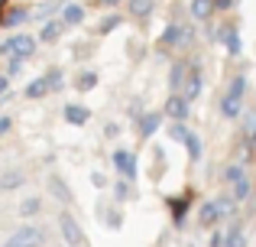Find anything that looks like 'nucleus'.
Returning <instances> with one entry per match:
<instances>
[{"label":"nucleus","mask_w":256,"mask_h":247,"mask_svg":"<svg viewBox=\"0 0 256 247\" xmlns=\"http://www.w3.org/2000/svg\"><path fill=\"white\" fill-rule=\"evenodd\" d=\"M188 202H192V195H182V198H169V208H172V221H175V228H182L185 224V211H188Z\"/></svg>","instance_id":"5701e85b"},{"label":"nucleus","mask_w":256,"mask_h":247,"mask_svg":"<svg viewBox=\"0 0 256 247\" xmlns=\"http://www.w3.org/2000/svg\"><path fill=\"white\" fill-rule=\"evenodd\" d=\"M94 85H98V72H82L78 75V91H94Z\"/></svg>","instance_id":"2f4dec72"},{"label":"nucleus","mask_w":256,"mask_h":247,"mask_svg":"<svg viewBox=\"0 0 256 247\" xmlns=\"http://www.w3.org/2000/svg\"><path fill=\"white\" fill-rule=\"evenodd\" d=\"M10 127H13V117L4 114V117H0V137H6V133H10Z\"/></svg>","instance_id":"c9c22d12"},{"label":"nucleus","mask_w":256,"mask_h":247,"mask_svg":"<svg viewBox=\"0 0 256 247\" xmlns=\"http://www.w3.org/2000/svg\"><path fill=\"white\" fill-rule=\"evenodd\" d=\"M220 218H224V211H220L218 198H211V202H204V205L198 208V221L204 224V228H211V224H218Z\"/></svg>","instance_id":"2eb2a0df"},{"label":"nucleus","mask_w":256,"mask_h":247,"mask_svg":"<svg viewBox=\"0 0 256 247\" xmlns=\"http://www.w3.org/2000/svg\"><path fill=\"white\" fill-rule=\"evenodd\" d=\"M188 13H192V20H201V23H204V20H211L214 13V0H192V4H188Z\"/></svg>","instance_id":"412c9836"},{"label":"nucleus","mask_w":256,"mask_h":247,"mask_svg":"<svg viewBox=\"0 0 256 247\" xmlns=\"http://www.w3.org/2000/svg\"><path fill=\"white\" fill-rule=\"evenodd\" d=\"M224 179H227V182H240V179H246V169H244V163H230V166H227V169H224Z\"/></svg>","instance_id":"7c9ffc66"},{"label":"nucleus","mask_w":256,"mask_h":247,"mask_svg":"<svg viewBox=\"0 0 256 247\" xmlns=\"http://www.w3.org/2000/svg\"><path fill=\"white\" fill-rule=\"evenodd\" d=\"M62 0H49V4H39L36 10H32V20H39V23H49L56 13H62Z\"/></svg>","instance_id":"4be33fe9"},{"label":"nucleus","mask_w":256,"mask_h":247,"mask_svg":"<svg viewBox=\"0 0 256 247\" xmlns=\"http://www.w3.org/2000/svg\"><path fill=\"white\" fill-rule=\"evenodd\" d=\"M23 62H26V59H13V56H6V75L16 78L20 72H23Z\"/></svg>","instance_id":"473e14b6"},{"label":"nucleus","mask_w":256,"mask_h":247,"mask_svg":"<svg viewBox=\"0 0 256 247\" xmlns=\"http://www.w3.org/2000/svg\"><path fill=\"white\" fill-rule=\"evenodd\" d=\"M26 185V172L20 169V166H13V169H4V176H0V192H16Z\"/></svg>","instance_id":"f8f14e48"},{"label":"nucleus","mask_w":256,"mask_h":247,"mask_svg":"<svg viewBox=\"0 0 256 247\" xmlns=\"http://www.w3.org/2000/svg\"><path fill=\"white\" fill-rule=\"evenodd\" d=\"M230 7H234V0H214V10H218V13L230 10Z\"/></svg>","instance_id":"58836bf2"},{"label":"nucleus","mask_w":256,"mask_h":247,"mask_svg":"<svg viewBox=\"0 0 256 247\" xmlns=\"http://www.w3.org/2000/svg\"><path fill=\"white\" fill-rule=\"evenodd\" d=\"M46 95H52V91H49V82H46V75H36L32 82H26L23 98H30V101H42Z\"/></svg>","instance_id":"dca6fc26"},{"label":"nucleus","mask_w":256,"mask_h":247,"mask_svg":"<svg viewBox=\"0 0 256 247\" xmlns=\"http://www.w3.org/2000/svg\"><path fill=\"white\" fill-rule=\"evenodd\" d=\"M62 23L65 26H82L84 23V17H88V10H84V4H78V0H72V4H65L62 7Z\"/></svg>","instance_id":"ddd939ff"},{"label":"nucleus","mask_w":256,"mask_h":247,"mask_svg":"<svg viewBox=\"0 0 256 247\" xmlns=\"http://www.w3.org/2000/svg\"><path fill=\"white\" fill-rule=\"evenodd\" d=\"M224 247H246V237H244V231L240 228H234L230 234H227V244Z\"/></svg>","instance_id":"72a5a7b5"},{"label":"nucleus","mask_w":256,"mask_h":247,"mask_svg":"<svg viewBox=\"0 0 256 247\" xmlns=\"http://www.w3.org/2000/svg\"><path fill=\"white\" fill-rule=\"evenodd\" d=\"M42 244H46L42 224H23V228L10 231V237L4 241V247H42Z\"/></svg>","instance_id":"20e7f679"},{"label":"nucleus","mask_w":256,"mask_h":247,"mask_svg":"<svg viewBox=\"0 0 256 247\" xmlns=\"http://www.w3.org/2000/svg\"><path fill=\"white\" fill-rule=\"evenodd\" d=\"M62 121L72 124V127H84L88 121H91V111H88L84 104H65L62 108Z\"/></svg>","instance_id":"9b49d317"},{"label":"nucleus","mask_w":256,"mask_h":247,"mask_svg":"<svg viewBox=\"0 0 256 247\" xmlns=\"http://www.w3.org/2000/svg\"><path fill=\"white\" fill-rule=\"evenodd\" d=\"M188 69H192V62H185V59L172 62V69H169V88L172 91H182V85H185V78H188Z\"/></svg>","instance_id":"6ab92c4d"},{"label":"nucleus","mask_w":256,"mask_h":247,"mask_svg":"<svg viewBox=\"0 0 256 247\" xmlns=\"http://www.w3.org/2000/svg\"><path fill=\"white\" fill-rule=\"evenodd\" d=\"M58 234H62V244L65 247H84V228L68 208L58 211Z\"/></svg>","instance_id":"7ed1b4c3"},{"label":"nucleus","mask_w":256,"mask_h":247,"mask_svg":"<svg viewBox=\"0 0 256 247\" xmlns=\"http://www.w3.org/2000/svg\"><path fill=\"white\" fill-rule=\"evenodd\" d=\"M227 244V234H220V231H214L211 234V247H224Z\"/></svg>","instance_id":"4c0bfd02"},{"label":"nucleus","mask_w":256,"mask_h":247,"mask_svg":"<svg viewBox=\"0 0 256 247\" xmlns=\"http://www.w3.org/2000/svg\"><path fill=\"white\" fill-rule=\"evenodd\" d=\"M227 95L244 98V95H246V75H234V78H230V85H227Z\"/></svg>","instance_id":"c756f323"},{"label":"nucleus","mask_w":256,"mask_h":247,"mask_svg":"<svg viewBox=\"0 0 256 247\" xmlns=\"http://www.w3.org/2000/svg\"><path fill=\"white\" fill-rule=\"evenodd\" d=\"M182 146H185V150H188V159H192V163H198V159H201V137H198V133H188V140H185V143H182Z\"/></svg>","instance_id":"bb28decb"},{"label":"nucleus","mask_w":256,"mask_h":247,"mask_svg":"<svg viewBox=\"0 0 256 247\" xmlns=\"http://www.w3.org/2000/svg\"><path fill=\"white\" fill-rule=\"evenodd\" d=\"M91 182H94V185H98V189H104V185H107V179H104V172H94V176H91Z\"/></svg>","instance_id":"79ce46f5"},{"label":"nucleus","mask_w":256,"mask_h":247,"mask_svg":"<svg viewBox=\"0 0 256 247\" xmlns=\"http://www.w3.org/2000/svg\"><path fill=\"white\" fill-rule=\"evenodd\" d=\"M192 39H194V30H188V26H182V23H169L162 33H159L156 49L159 52H172V49H178V46H188Z\"/></svg>","instance_id":"f03ea898"},{"label":"nucleus","mask_w":256,"mask_h":247,"mask_svg":"<svg viewBox=\"0 0 256 247\" xmlns=\"http://www.w3.org/2000/svg\"><path fill=\"white\" fill-rule=\"evenodd\" d=\"M162 111H143V114H140V121H136V137L140 140H150L152 133L159 130V127H162Z\"/></svg>","instance_id":"6e6552de"},{"label":"nucleus","mask_w":256,"mask_h":247,"mask_svg":"<svg viewBox=\"0 0 256 247\" xmlns=\"http://www.w3.org/2000/svg\"><path fill=\"white\" fill-rule=\"evenodd\" d=\"M30 17H32V7H10L6 17H4V26L6 30H16V26H23Z\"/></svg>","instance_id":"aec40b11"},{"label":"nucleus","mask_w":256,"mask_h":247,"mask_svg":"<svg viewBox=\"0 0 256 247\" xmlns=\"http://www.w3.org/2000/svg\"><path fill=\"white\" fill-rule=\"evenodd\" d=\"M230 195L237 198V202H246V198L253 195V185H250V179H240V182H234V185H230Z\"/></svg>","instance_id":"cd10ccee"},{"label":"nucleus","mask_w":256,"mask_h":247,"mask_svg":"<svg viewBox=\"0 0 256 247\" xmlns=\"http://www.w3.org/2000/svg\"><path fill=\"white\" fill-rule=\"evenodd\" d=\"M246 150L256 156V127H253V130H246Z\"/></svg>","instance_id":"e433bc0d"},{"label":"nucleus","mask_w":256,"mask_h":247,"mask_svg":"<svg viewBox=\"0 0 256 247\" xmlns=\"http://www.w3.org/2000/svg\"><path fill=\"white\" fill-rule=\"evenodd\" d=\"M4 17H6V0H0V23H4Z\"/></svg>","instance_id":"c03bdc74"},{"label":"nucleus","mask_w":256,"mask_h":247,"mask_svg":"<svg viewBox=\"0 0 256 247\" xmlns=\"http://www.w3.org/2000/svg\"><path fill=\"white\" fill-rule=\"evenodd\" d=\"M6 91H10V75H6V72H4V75H0V98H4Z\"/></svg>","instance_id":"ea45409f"},{"label":"nucleus","mask_w":256,"mask_h":247,"mask_svg":"<svg viewBox=\"0 0 256 247\" xmlns=\"http://www.w3.org/2000/svg\"><path fill=\"white\" fill-rule=\"evenodd\" d=\"M201 88H204V75H201V65L192 62V69H188V78L185 85H182V95L188 98V101H194V98L201 95Z\"/></svg>","instance_id":"1a4fd4ad"},{"label":"nucleus","mask_w":256,"mask_h":247,"mask_svg":"<svg viewBox=\"0 0 256 247\" xmlns=\"http://www.w3.org/2000/svg\"><path fill=\"white\" fill-rule=\"evenodd\" d=\"M117 4H124V0H98V7H104V10H117Z\"/></svg>","instance_id":"a19ab883"},{"label":"nucleus","mask_w":256,"mask_h":247,"mask_svg":"<svg viewBox=\"0 0 256 247\" xmlns=\"http://www.w3.org/2000/svg\"><path fill=\"white\" fill-rule=\"evenodd\" d=\"M36 46H39V36H30V33H13L0 43V52L4 56H13V59H30L36 56Z\"/></svg>","instance_id":"f257e3e1"},{"label":"nucleus","mask_w":256,"mask_h":247,"mask_svg":"<svg viewBox=\"0 0 256 247\" xmlns=\"http://www.w3.org/2000/svg\"><path fill=\"white\" fill-rule=\"evenodd\" d=\"M133 195H136V192H133V182H130V179L114 182V202H130Z\"/></svg>","instance_id":"b1692460"},{"label":"nucleus","mask_w":256,"mask_h":247,"mask_svg":"<svg viewBox=\"0 0 256 247\" xmlns=\"http://www.w3.org/2000/svg\"><path fill=\"white\" fill-rule=\"evenodd\" d=\"M39 211H42V198H39V195H30L23 205H20V215H23V218H36Z\"/></svg>","instance_id":"a878e982"},{"label":"nucleus","mask_w":256,"mask_h":247,"mask_svg":"<svg viewBox=\"0 0 256 247\" xmlns=\"http://www.w3.org/2000/svg\"><path fill=\"white\" fill-rule=\"evenodd\" d=\"M49 195H52V198H58L65 208H72V205H75V192H72V189H68V182H65L62 176H56V172L49 176Z\"/></svg>","instance_id":"9d476101"},{"label":"nucleus","mask_w":256,"mask_h":247,"mask_svg":"<svg viewBox=\"0 0 256 247\" xmlns=\"http://www.w3.org/2000/svg\"><path fill=\"white\" fill-rule=\"evenodd\" d=\"M152 10H156V0H126V13H130L133 20H150Z\"/></svg>","instance_id":"f3484780"},{"label":"nucleus","mask_w":256,"mask_h":247,"mask_svg":"<svg viewBox=\"0 0 256 247\" xmlns=\"http://www.w3.org/2000/svg\"><path fill=\"white\" fill-rule=\"evenodd\" d=\"M104 133H107V137H117L120 127H117V124H107V127H104Z\"/></svg>","instance_id":"37998d69"},{"label":"nucleus","mask_w":256,"mask_h":247,"mask_svg":"<svg viewBox=\"0 0 256 247\" xmlns=\"http://www.w3.org/2000/svg\"><path fill=\"white\" fill-rule=\"evenodd\" d=\"M120 23H124V17H120V13H107V17L98 23V36H107V33L120 30Z\"/></svg>","instance_id":"393cba45"},{"label":"nucleus","mask_w":256,"mask_h":247,"mask_svg":"<svg viewBox=\"0 0 256 247\" xmlns=\"http://www.w3.org/2000/svg\"><path fill=\"white\" fill-rule=\"evenodd\" d=\"M68 30V26L62 23V17L49 20V23H42V30H39V43H58V36Z\"/></svg>","instance_id":"a211bd4d"},{"label":"nucleus","mask_w":256,"mask_h":247,"mask_svg":"<svg viewBox=\"0 0 256 247\" xmlns=\"http://www.w3.org/2000/svg\"><path fill=\"white\" fill-rule=\"evenodd\" d=\"M240 114H244V98H234L224 91V98H220V117L224 121H237Z\"/></svg>","instance_id":"4468645a"},{"label":"nucleus","mask_w":256,"mask_h":247,"mask_svg":"<svg viewBox=\"0 0 256 247\" xmlns=\"http://www.w3.org/2000/svg\"><path fill=\"white\" fill-rule=\"evenodd\" d=\"M211 39L214 43H220L230 56H240V49H244V43H240V30L234 23H224V26H218V30L211 33Z\"/></svg>","instance_id":"423d86ee"},{"label":"nucleus","mask_w":256,"mask_h":247,"mask_svg":"<svg viewBox=\"0 0 256 247\" xmlns=\"http://www.w3.org/2000/svg\"><path fill=\"white\" fill-rule=\"evenodd\" d=\"M0 247H4V244H0Z\"/></svg>","instance_id":"a18cd8bd"},{"label":"nucleus","mask_w":256,"mask_h":247,"mask_svg":"<svg viewBox=\"0 0 256 247\" xmlns=\"http://www.w3.org/2000/svg\"><path fill=\"white\" fill-rule=\"evenodd\" d=\"M162 114L169 117V121H188V114H192V101H188L182 91H172V95L166 98V104H162Z\"/></svg>","instance_id":"0eeeda50"},{"label":"nucleus","mask_w":256,"mask_h":247,"mask_svg":"<svg viewBox=\"0 0 256 247\" xmlns=\"http://www.w3.org/2000/svg\"><path fill=\"white\" fill-rule=\"evenodd\" d=\"M120 224H124V215H120L117 208H110L107 211V228H114V231H120Z\"/></svg>","instance_id":"f704fd0d"},{"label":"nucleus","mask_w":256,"mask_h":247,"mask_svg":"<svg viewBox=\"0 0 256 247\" xmlns=\"http://www.w3.org/2000/svg\"><path fill=\"white\" fill-rule=\"evenodd\" d=\"M42 75H46V82H49V91H52V95L65 88V75H62V69H49V72H42Z\"/></svg>","instance_id":"c85d7f7f"},{"label":"nucleus","mask_w":256,"mask_h":247,"mask_svg":"<svg viewBox=\"0 0 256 247\" xmlns=\"http://www.w3.org/2000/svg\"><path fill=\"white\" fill-rule=\"evenodd\" d=\"M110 166H114V172H117L120 179H136V172H140V159H136V153L133 150H124V146H117V150L110 153Z\"/></svg>","instance_id":"39448f33"}]
</instances>
